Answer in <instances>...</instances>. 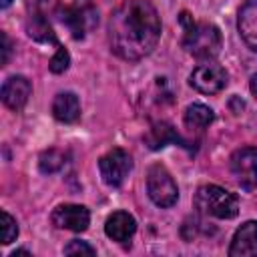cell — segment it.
Masks as SVG:
<instances>
[{
    "label": "cell",
    "instance_id": "obj_1",
    "mask_svg": "<svg viewBox=\"0 0 257 257\" xmlns=\"http://www.w3.org/2000/svg\"><path fill=\"white\" fill-rule=\"evenodd\" d=\"M161 40V18L149 0H122L108 18L110 50L128 62L149 56Z\"/></svg>",
    "mask_w": 257,
    "mask_h": 257
},
{
    "label": "cell",
    "instance_id": "obj_2",
    "mask_svg": "<svg viewBox=\"0 0 257 257\" xmlns=\"http://www.w3.org/2000/svg\"><path fill=\"white\" fill-rule=\"evenodd\" d=\"M181 24H183V48L199 58V60H213L219 56L221 48H223V36L219 26H215L213 22L207 20H193V16L189 12H181L179 16Z\"/></svg>",
    "mask_w": 257,
    "mask_h": 257
},
{
    "label": "cell",
    "instance_id": "obj_3",
    "mask_svg": "<svg viewBox=\"0 0 257 257\" xmlns=\"http://www.w3.org/2000/svg\"><path fill=\"white\" fill-rule=\"evenodd\" d=\"M195 207L207 217L233 219L239 213V199L219 185H203L195 193Z\"/></svg>",
    "mask_w": 257,
    "mask_h": 257
},
{
    "label": "cell",
    "instance_id": "obj_4",
    "mask_svg": "<svg viewBox=\"0 0 257 257\" xmlns=\"http://www.w3.org/2000/svg\"><path fill=\"white\" fill-rule=\"evenodd\" d=\"M147 193L151 197V201L157 207L169 209L177 203L179 199V187L173 179V175L169 173V169L161 163H155L149 167L147 171Z\"/></svg>",
    "mask_w": 257,
    "mask_h": 257
},
{
    "label": "cell",
    "instance_id": "obj_5",
    "mask_svg": "<svg viewBox=\"0 0 257 257\" xmlns=\"http://www.w3.org/2000/svg\"><path fill=\"white\" fill-rule=\"evenodd\" d=\"M98 171L108 187H120L133 171V159L124 149L114 147L98 159Z\"/></svg>",
    "mask_w": 257,
    "mask_h": 257
},
{
    "label": "cell",
    "instance_id": "obj_6",
    "mask_svg": "<svg viewBox=\"0 0 257 257\" xmlns=\"http://www.w3.org/2000/svg\"><path fill=\"white\" fill-rule=\"evenodd\" d=\"M229 169L243 191L257 189V147H241L229 159Z\"/></svg>",
    "mask_w": 257,
    "mask_h": 257
},
{
    "label": "cell",
    "instance_id": "obj_7",
    "mask_svg": "<svg viewBox=\"0 0 257 257\" xmlns=\"http://www.w3.org/2000/svg\"><path fill=\"white\" fill-rule=\"evenodd\" d=\"M227 82H229L227 70L213 60L199 64L189 76V84L201 94H217L227 86Z\"/></svg>",
    "mask_w": 257,
    "mask_h": 257
},
{
    "label": "cell",
    "instance_id": "obj_8",
    "mask_svg": "<svg viewBox=\"0 0 257 257\" xmlns=\"http://www.w3.org/2000/svg\"><path fill=\"white\" fill-rule=\"evenodd\" d=\"M50 221H52V225L58 227V229H66V231L80 233V231H86L88 225H90V211H88L84 205L64 203V205H58V207L52 211Z\"/></svg>",
    "mask_w": 257,
    "mask_h": 257
},
{
    "label": "cell",
    "instance_id": "obj_9",
    "mask_svg": "<svg viewBox=\"0 0 257 257\" xmlns=\"http://www.w3.org/2000/svg\"><path fill=\"white\" fill-rule=\"evenodd\" d=\"M60 20H62V24H66L72 38L80 40V38H84L86 30L96 22V12L88 2H84V4L76 2V4L60 10Z\"/></svg>",
    "mask_w": 257,
    "mask_h": 257
},
{
    "label": "cell",
    "instance_id": "obj_10",
    "mask_svg": "<svg viewBox=\"0 0 257 257\" xmlns=\"http://www.w3.org/2000/svg\"><path fill=\"white\" fill-rule=\"evenodd\" d=\"M30 94H32V84L22 74L8 76L4 80V84H2V90H0V96H2L4 106H8L14 112H20L26 106Z\"/></svg>",
    "mask_w": 257,
    "mask_h": 257
},
{
    "label": "cell",
    "instance_id": "obj_11",
    "mask_svg": "<svg viewBox=\"0 0 257 257\" xmlns=\"http://www.w3.org/2000/svg\"><path fill=\"white\" fill-rule=\"evenodd\" d=\"M237 30L249 50L257 52V0H245L239 8Z\"/></svg>",
    "mask_w": 257,
    "mask_h": 257
},
{
    "label": "cell",
    "instance_id": "obj_12",
    "mask_svg": "<svg viewBox=\"0 0 257 257\" xmlns=\"http://www.w3.org/2000/svg\"><path fill=\"white\" fill-rule=\"evenodd\" d=\"M231 257H249L257 255V221H245L233 235L231 247H229Z\"/></svg>",
    "mask_w": 257,
    "mask_h": 257
},
{
    "label": "cell",
    "instance_id": "obj_13",
    "mask_svg": "<svg viewBox=\"0 0 257 257\" xmlns=\"http://www.w3.org/2000/svg\"><path fill=\"white\" fill-rule=\"evenodd\" d=\"M137 231V221L131 213L126 211H114L112 215H108L106 223H104V233L108 239L116 241V243H126L131 241V237Z\"/></svg>",
    "mask_w": 257,
    "mask_h": 257
},
{
    "label": "cell",
    "instance_id": "obj_14",
    "mask_svg": "<svg viewBox=\"0 0 257 257\" xmlns=\"http://www.w3.org/2000/svg\"><path fill=\"white\" fill-rule=\"evenodd\" d=\"M145 143H147L149 149H153V151H159V149H163V147H167V145H171V143H177V145H181V147H185V149H191L189 143L173 128V124H169V122H165V120L155 122V124L149 128V133L145 135Z\"/></svg>",
    "mask_w": 257,
    "mask_h": 257
},
{
    "label": "cell",
    "instance_id": "obj_15",
    "mask_svg": "<svg viewBox=\"0 0 257 257\" xmlns=\"http://www.w3.org/2000/svg\"><path fill=\"white\" fill-rule=\"evenodd\" d=\"M52 116L58 122H64V124L76 122L80 118V100H78V96L70 90L58 92L52 100Z\"/></svg>",
    "mask_w": 257,
    "mask_h": 257
},
{
    "label": "cell",
    "instance_id": "obj_16",
    "mask_svg": "<svg viewBox=\"0 0 257 257\" xmlns=\"http://www.w3.org/2000/svg\"><path fill=\"white\" fill-rule=\"evenodd\" d=\"M215 120V112L213 108H209L203 102H193L185 108L183 112V124L185 128H189L191 133H203L211 122Z\"/></svg>",
    "mask_w": 257,
    "mask_h": 257
},
{
    "label": "cell",
    "instance_id": "obj_17",
    "mask_svg": "<svg viewBox=\"0 0 257 257\" xmlns=\"http://www.w3.org/2000/svg\"><path fill=\"white\" fill-rule=\"evenodd\" d=\"M26 32L32 40H38V42H48V44H58L56 40V34L50 26V22L40 14V12H34L28 16L26 20Z\"/></svg>",
    "mask_w": 257,
    "mask_h": 257
},
{
    "label": "cell",
    "instance_id": "obj_18",
    "mask_svg": "<svg viewBox=\"0 0 257 257\" xmlns=\"http://www.w3.org/2000/svg\"><path fill=\"white\" fill-rule=\"evenodd\" d=\"M66 165V153L60 151V149H48L40 155L38 159V169L44 173V175H50V173H56L60 171L62 167Z\"/></svg>",
    "mask_w": 257,
    "mask_h": 257
},
{
    "label": "cell",
    "instance_id": "obj_19",
    "mask_svg": "<svg viewBox=\"0 0 257 257\" xmlns=\"http://www.w3.org/2000/svg\"><path fill=\"white\" fill-rule=\"evenodd\" d=\"M0 225H2V243L10 245L18 237V223L6 209L0 211Z\"/></svg>",
    "mask_w": 257,
    "mask_h": 257
},
{
    "label": "cell",
    "instance_id": "obj_20",
    "mask_svg": "<svg viewBox=\"0 0 257 257\" xmlns=\"http://www.w3.org/2000/svg\"><path fill=\"white\" fill-rule=\"evenodd\" d=\"M68 66H70V54H68V50H66L64 46L56 44V52L52 54V58H50V62H48L50 72L62 74L64 70H68Z\"/></svg>",
    "mask_w": 257,
    "mask_h": 257
},
{
    "label": "cell",
    "instance_id": "obj_21",
    "mask_svg": "<svg viewBox=\"0 0 257 257\" xmlns=\"http://www.w3.org/2000/svg\"><path fill=\"white\" fill-rule=\"evenodd\" d=\"M64 255H94L96 253V249L92 247V245H88L86 241H80V239H72V241H68L66 245H64Z\"/></svg>",
    "mask_w": 257,
    "mask_h": 257
},
{
    "label": "cell",
    "instance_id": "obj_22",
    "mask_svg": "<svg viewBox=\"0 0 257 257\" xmlns=\"http://www.w3.org/2000/svg\"><path fill=\"white\" fill-rule=\"evenodd\" d=\"M2 36V66H6L8 64V58H10V38H8V34L6 32H2L0 34Z\"/></svg>",
    "mask_w": 257,
    "mask_h": 257
},
{
    "label": "cell",
    "instance_id": "obj_23",
    "mask_svg": "<svg viewBox=\"0 0 257 257\" xmlns=\"http://www.w3.org/2000/svg\"><path fill=\"white\" fill-rule=\"evenodd\" d=\"M249 90H251V94L257 98V72L251 76V80H249Z\"/></svg>",
    "mask_w": 257,
    "mask_h": 257
},
{
    "label": "cell",
    "instance_id": "obj_24",
    "mask_svg": "<svg viewBox=\"0 0 257 257\" xmlns=\"http://www.w3.org/2000/svg\"><path fill=\"white\" fill-rule=\"evenodd\" d=\"M16 255H30V251H26V249H16V251L10 253V257H16Z\"/></svg>",
    "mask_w": 257,
    "mask_h": 257
},
{
    "label": "cell",
    "instance_id": "obj_25",
    "mask_svg": "<svg viewBox=\"0 0 257 257\" xmlns=\"http://www.w3.org/2000/svg\"><path fill=\"white\" fill-rule=\"evenodd\" d=\"M10 2H12V0H2V2H0V6H2V8H8V6H10Z\"/></svg>",
    "mask_w": 257,
    "mask_h": 257
}]
</instances>
